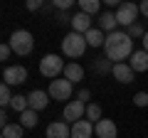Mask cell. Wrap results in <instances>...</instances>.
Returning <instances> with one entry per match:
<instances>
[{
  "label": "cell",
  "mask_w": 148,
  "mask_h": 138,
  "mask_svg": "<svg viewBox=\"0 0 148 138\" xmlns=\"http://www.w3.org/2000/svg\"><path fill=\"white\" fill-rule=\"evenodd\" d=\"M72 89H74V84L69 79H54V81H49L47 94L54 101H67V99H72Z\"/></svg>",
  "instance_id": "cell-6"
},
{
  "label": "cell",
  "mask_w": 148,
  "mask_h": 138,
  "mask_svg": "<svg viewBox=\"0 0 148 138\" xmlns=\"http://www.w3.org/2000/svg\"><path fill=\"white\" fill-rule=\"evenodd\" d=\"M111 74H114V79H116V81H121V84H131V81H133V74H136V72L131 69V64L121 62V64H114Z\"/></svg>",
  "instance_id": "cell-13"
},
{
  "label": "cell",
  "mask_w": 148,
  "mask_h": 138,
  "mask_svg": "<svg viewBox=\"0 0 148 138\" xmlns=\"http://www.w3.org/2000/svg\"><path fill=\"white\" fill-rule=\"evenodd\" d=\"M133 104H136V106H148V94H146V91H138V94L136 96H133Z\"/></svg>",
  "instance_id": "cell-27"
},
{
  "label": "cell",
  "mask_w": 148,
  "mask_h": 138,
  "mask_svg": "<svg viewBox=\"0 0 148 138\" xmlns=\"http://www.w3.org/2000/svg\"><path fill=\"white\" fill-rule=\"evenodd\" d=\"M10 54H12V47L10 44H3V47H0V59H3V62H5V59H10Z\"/></svg>",
  "instance_id": "cell-29"
},
{
  "label": "cell",
  "mask_w": 148,
  "mask_h": 138,
  "mask_svg": "<svg viewBox=\"0 0 148 138\" xmlns=\"http://www.w3.org/2000/svg\"><path fill=\"white\" fill-rule=\"evenodd\" d=\"M141 15V8L136 5V3H121L119 5V10H116V20H119V25L121 27H131V25H136V17Z\"/></svg>",
  "instance_id": "cell-5"
},
{
  "label": "cell",
  "mask_w": 148,
  "mask_h": 138,
  "mask_svg": "<svg viewBox=\"0 0 148 138\" xmlns=\"http://www.w3.org/2000/svg\"><path fill=\"white\" fill-rule=\"evenodd\" d=\"M96 22H99L96 27H99L101 32H109V35H111V32H116V27H119L116 12H109V10H106V12H101V15H99V20H96Z\"/></svg>",
  "instance_id": "cell-14"
},
{
  "label": "cell",
  "mask_w": 148,
  "mask_h": 138,
  "mask_svg": "<svg viewBox=\"0 0 148 138\" xmlns=\"http://www.w3.org/2000/svg\"><path fill=\"white\" fill-rule=\"evenodd\" d=\"M64 79H69L72 84H79L82 79H84V67L77 62H69L67 67H64Z\"/></svg>",
  "instance_id": "cell-17"
},
{
  "label": "cell",
  "mask_w": 148,
  "mask_h": 138,
  "mask_svg": "<svg viewBox=\"0 0 148 138\" xmlns=\"http://www.w3.org/2000/svg\"><path fill=\"white\" fill-rule=\"evenodd\" d=\"M106 5H109V8H116V10H119V5H121V3H119V0H106Z\"/></svg>",
  "instance_id": "cell-34"
},
{
  "label": "cell",
  "mask_w": 148,
  "mask_h": 138,
  "mask_svg": "<svg viewBox=\"0 0 148 138\" xmlns=\"http://www.w3.org/2000/svg\"><path fill=\"white\" fill-rule=\"evenodd\" d=\"M94 133H96V138H116L119 128L111 118H101L99 123H94Z\"/></svg>",
  "instance_id": "cell-10"
},
{
  "label": "cell",
  "mask_w": 148,
  "mask_h": 138,
  "mask_svg": "<svg viewBox=\"0 0 148 138\" xmlns=\"http://www.w3.org/2000/svg\"><path fill=\"white\" fill-rule=\"evenodd\" d=\"M86 121H91V123H99L101 121V106L99 104H86Z\"/></svg>",
  "instance_id": "cell-23"
},
{
  "label": "cell",
  "mask_w": 148,
  "mask_h": 138,
  "mask_svg": "<svg viewBox=\"0 0 148 138\" xmlns=\"http://www.w3.org/2000/svg\"><path fill=\"white\" fill-rule=\"evenodd\" d=\"M91 20H94V17L91 15H86V12H77V15L72 17V22H69V25H72V32H79V35H86V32L91 30Z\"/></svg>",
  "instance_id": "cell-11"
},
{
  "label": "cell",
  "mask_w": 148,
  "mask_h": 138,
  "mask_svg": "<svg viewBox=\"0 0 148 138\" xmlns=\"http://www.w3.org/2000/svg\"><path fill=\"white\" fill-rule=\"evenodd\" d=\"M20 123H22V128H35L37 126V111L27 109L25 113H20Z\"/></svg>",
  "instance_id": "cell-22"
},
{
  "label": "cell",
  "mask_w": 148,
  "mask_h": 138,
  "mask_svg": "<svg viewBox=\"0 0 148 138\" xmlns=\"http://www.w3.org/2000/svg\"><path fill=\"white\" fill-rule=\"evenodd\" d=\"M62 116H64V121H67L69 126L77 123V121H82V118H86V104H84V101H79V99L69 101L67 106H64Z\"/></svg>",
  "instance_id": "cell-7"
},
{
  "label": "cell",
  "mask_w": 148,
  "mask_h": 138,
  "mask_svg": "<svg viewBox=\"0 0 148 138\" xmlns=\"http://www.w3.org/2000/svg\"><path fill=\"white\" fill-rule=\"evenodd\" d=\"M84 37H86V44H89V47H104V42H106V35L99 27H91Z\"/></svg>",
  "instance_id": "cell-18"
},
{
  "label": "cell",
  "mask_w": 148,
  "mask_h": 138,
  "mask_svg": "<svg viewBox=\"0 0 148 138\" xmlns=\"http://www.w3.org/2000/svg\"><path fill=\"white\" fill-rule=\"evenodd\" d=\"M47 138H72V126L67 121H52L47 126Z\"/></svg>",
  "instance_id": "cell-12"
},
{
  "label": "cell",
  "mask_w": 148,
  "mask_h": 138,
  "mask_svg": "<svg viewBox=\"0 0 148 138\" xmlns=\"http://www.w3.org/2000/svg\"><path fill=\"white\" fill-rule=\"evenodd\" d=\"M74 5V3H72V0H52V8H57V10H69V8H72Z\"/></svg>",
  "instance_id": "cell-28"
},
{
  "label": "cell",
  "mask_w": 148,
  "mask_h": 138,
  "mask_svg": "<svg viewBox=\"0 0 148 138\" xmlns=\"http://www.w3.org/2000/svg\"><path fill=\"white\" fill-rule=\"evenodd\" d=\"M138 8H141V15H143V17H148V0H143Z\"/></svg>",
  "instance_id": "cell-32"
},
{
  "label": "cell",
  "mask_w": 148,
  "mask_h": 138,
  "mask_svg": "<svg viewBox=\"0 0 148 138\" xmlns=\"http://www.w3.org/2000/svg\"><path fill=\"white\" fill-rule=\"evenodd\" d=\"M77 99H79V101H84V104H91V91L89 89H79V94H77Z\"/></svg>",
  "instance_id": "cell-30"
},
{
  "label": "cell",
  "mask_w": 148,
  "mask_h": 138,
  "mask_svg": "<svg viewBox=\"0 0 148 138\" xmlns=\"http://www.w3.org/2000/svg\"><path fill=\"white\" fill-rule=\"evenodd\" d=\"M141 42H143V49H146V52H148V32H146V37H143Z\"/></svg>",
  "instance_id": "cell-35"
},
{
  "label": "cell",
  "mask_w": 148,
  "mask_h": 138,
  "mask_svg": "<svg viewBox=\"0 0 148 138\" xmlns=\"http://www.w3.org/2000/svg\"><path fill=\"white\" fill-rule=\"evenodd\" d=\"M40 8H42L40 0H27V10H40Z\"/></svg>",
  "instance_id": "cell-31"
},
{
  "label": "cell",
  "mask_w": 148,
  "mask_h": 138,
  "mask_svg": "<svg viewBox=\"0 0 148 138\" xmlns=\"http://www.w3.org/2000/svg\"><path fill=\"white\" fill-rule=\"evenodd\" d=\"M94 136V123L82 118V121L72 123V138H91Z\"/></svg>",
  "instance_id": "cell-15"
},
{
  "label": "cell",
  "mask_w": 148,
  "mask_h": 138,
  "mask_svg": "<svg viewBox=\"0 0 148 138\" xmlns=\"http://www.w3.org/2000/svg\"><path fill=\"white\" fill-rule=\"evenodd\" d=\"M64 59L59 57V54H45L42 59H40V74L47 77V79H59V74H64Z\"/></svg>",
  "instance_id": "cell-3"
},
{
  "label": "cell",
  "mask_w": 148,
  "mask_h": 138,
  "mask_svg": "<svg viewBox=\"0 0 148 138\" xmlns=\"http://www.w3.org/2000/svg\"><path fill=\"white\" fill-rule=\"evenodd\" d=\"M25 136V128H22V123H10V126L3 128V138H22Z\"/></svg>",
  "instance_id": "cell-21"
},
{
  "label": "cell",
  "mask_w": 148,
  "mask_h": 138,
  "mask_svg": "<svg viewBox=\"0 0 148 138\" xmlns=\"http://www.w3.org/2000/svg\"><path fill=\"white\" fill-rule=\"evenodd\" d=\"M146 32H148V30H143L141 22H136V25L128 27V37H131V40H133V37H141V40H143V37H146Z\"/></svg>",
  "instance_id": "cell-25"
},
{
  "label": "cell",
  "mask_w": 148,
  "mask_h": 138,
  "mask_svg": "<svg viewBox=\"0 0 148 138\" xmlns=\"http://www.w3.org/2000/svg\"><path fill=\"white\" fill-rule=\"evenodd\" d=\"M10 101H12V91H10L8 84H3V86H0V104H3V109L10 106Z\"/></svg>",
  "instance_id": "cell-24"
},
{
  "label": "cell",
  "mask_w": 148,
  "mask_h": 138,
  "mask_svg": "<svg viewBox=\"0 0 148 138\" xmlns=\"http://www.w3.org/2000/svg\"><path fill=\"white\" fill-rule=\"evenodd\" d=\"M27 104H30L32 111H42V109H47L49 104V94L42 89H32L30 94H27Z\"/></svg>",
  "instance_id": "cell-9"
},
{
  "label": "cell",
  "mask_w": 148,
  "mask_h": 138,
  "mask_svg": "<svg viewBox=\"0 0 148 138\" xmlns=\"http://www.w3.org/2000/svg\"><path fill=\"white\" fill-rule=\"evenodd\" d=\"M79 12H86V15H101V3L99 0H79Z\"/></svg>",
  "instance_id": "cell-19"
},
{
  "label": "cell",
  "mask_w": 148,
  "mask_h": 138,
  "mask_svg": "<svg viewBox=\"0 0 148 138\" xmlns=\"http://www.w3.org/2000/svg\"><path fill=\"white\" fill-rule=\"evenodd\" d=\"M10 109H12L15 113H25L27 109H30V104H27V96L15 94V96H12V101H10Z\"/></svg>",
  "instance_id": "cell-20"
},
{
  "label": "cell",
  "mask_w": 148,
  "mask_h": 138,
  "mask_svg": "<svg viewBox=\"0 0 148 138\" xmlns=\"http://www.w3.org/2000/svg\"><path fill=\"white\" fill-rule=\"evenodd\" d=\"M27 81V69L22 64H15V67H5L3 69V84L8 86H20Z\"/></svg>",
  "instance_id": "cell-8"
},
{
  "label": "cell",
  "mask_w": 148,
  "mask_h": 138,
  "mask_svg": "<svg viewBox=\"0 0 148 138\" xmlns=\"http://www.w3.org/2000/svg\"><path fill=\"white\" fill-rule=\"evenodd\" d=\"M94 69H96V72H99V74H106V72H111V69H114V64H111L109 59L104 57V59H99V62L94 64Z\"/></svg>",
  "instance_id": "cell-26"
},
{
  "label": "cell",
  "mask_w": 148,
  "mask_h": 138,
  "mask_svg": "<svg viewBox=\"0 0 148 138\" xmlns=\"http://www.w3.org/2000/svg\"><path fill=\"white\" fill-rule=\"evenodd\" d=\"M0 123H3V128H5V126H10V118H8V113H5V111L0 113Z\"/></svg>",
  "instance_id": "cell-33"
},
{
  "label": "cell",
  "mask_w": 148,
  "mask_h": 138,
  "mask_svg": "<svg viewBox=\"0 0 148 138\" xmlns=\"http://www.w3.org/2000/svg\"><path fill=\"white\" fill-rule=\"evenodd\" d=\"M86 37L84 35H79V32H69L67 37L62 40V54L69 59H79L82 54L86 52Z\"/></svg>",
  "instance_id": "cell-2"
},
{
  "label": "cell",
  "mask_w": 148,
  "mask_h": 138,
  "mask_svg": "<svg viewBox=\"0 0 148 138\" xmlns=\"http://www.w3.org/2000/svg\"><path fill=\"white\" fill-rule=\"evenodd\" d=\"M104 54L111 64H121L126 59H131L133 54V40L128 37V32L123 30H116L106 35V42H104Z\"/></svg>",
  "instance_id": "cell-1"
},
{
  "label": "cell",
  "mask_w": 148,
  "mask_h": 138,
  "mask_svg": "<svg viewBox=\"0 0 148 138\" xmlns=\"http://www.w3.org/2000/svg\"><path fill=\"white\" fill-rule=\"evenodd\" d=\"M12 47V52L20 54V57H27V54L32 52V47H35V37H32V32L27 30H15L10 35V42H8Z\"/></svg>",
  "instance_id": "cell-4"
},
{
  "label": "cell",
  "mask_w": 148,
  "mask_h": 138,
  "mask_svg": "<svg viewBox=\"0 0 148 138\" xmlns=\"http://www.w3.org/2000/svg\"><path fill=\"white\" fill-rule=\"evenodd\" d=\"M128 64H131L133 72H148V52H146V49L133 52L131 59H128Z\"/></svg>",
  "instance_id": "cell-16"
}]
</instances>
